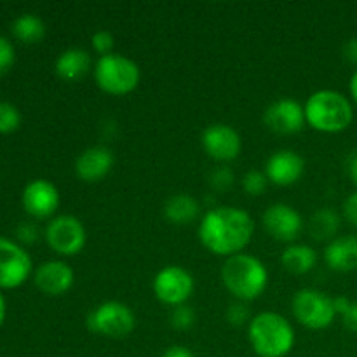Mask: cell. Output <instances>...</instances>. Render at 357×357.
<instances>
[{"instance_id": "obj_1", "label": "cell", "mask_w": 357, "mask_h": 357, "mask_svg": "<svg viewBox=\"0 0 357 357\" xmlns=\"http://www.w3.org/2000/svg\"><path fill=\"white\" fill-rule=\"evenodd\" d=\"M255 234L250 213L236 206H215L202 215L199 223L201 244L216 257L230 258L244 253Z\"/></svg>"}, {"instance_id": "obj_2", "label": "cell", "mask_w": 357, "mask_h": 357, "mask_svg": "<svg viewBox=\"0 0 357 357\" xmlns=\"http://www.w3.org/2000/svg\"><path fill=\"white\" fill-rule=\"evenodd\" d=\"M220 278L227 291L239 302H253L268 286V271L260 258L248 253L225 258Z\"/></svg>"}, {"instance_id": "obj_3", "label": "cell", "mask_w": 357, "mask_h": 357, "mask_svg": "<svg viewBox=\"0 0 357 357\" xmlns=\"http://www.w3.org/2000/svg\"><path fill=\"white\" fill-rule=\"evenodd\" d=\"M248 340L258 357H286L295 347L296 335L288 317L265 310L251 317Z\"/></svg>"}, {"instance_id": "obj_4", "label": "cell", "mask_w": 357, "mask_h": 357, "mask_svg": "<svg viewBox=\"0 0 357 357\" xmlns=\"http://www.w3.org/2000/svg\"><path fill=\"white\" fill-rule=\"evenodd\" d=\"M305 122L312 129L326 135H337L351 128L354 121L352 101L335 89H319L307 98Z\"/></svg>"}, {"instance_id": "obj_5", "label": "cell", "mask_w": 357, "mask_h": 357, "mask_svg": "<svg viewBox=\"0 0 357 357\" xmlns=\"http://www.w3.org/2000/svg\"><path fill=\"white\" fill-rule=\"evenodd\" d=\"M96 86L110 96L131 94L142 80V70L135 59L119 52L101 56L93 68Z\"/></svg>"}, {"instance_id": "obj_6", "label": "cell", "mask_w": 357, "mask_h": 357, "mask_svg": "<svg viewBox=\"0 0 357 357\" xmlns=\"http://www.w3.org/2000/svg\"><path fill=\"white\" fill-rule=\"evenodd\" d=\"M87 330L105 338H126L135 331L136 316L131 307L117 300H107L89 312L86 319Z\"/></svg>"}, {"instance_id": "obj_7", "label": "cell", "mask_w": 357, "mask_h": 357, "mask_svg": "<svg viewBox=\"0 0 357 357\" xmlns=\"http://www.w3.org/2000/svg\"><path fill=\"white\" fill-rule=\"evenodd\" d=\"M291 312L302 326L314 331L330 328L337 317L333 298L314 288L298 289L293 295Z\"/></svg>"}, {"instance_id": "obj_8", "label": "cell", "mask_w": 357, "mask_h": 357, "mask_svg": "<svg viewBox=\"0 0 357 357\" xmlns=\"http://www.w3.org/2000/svg\"><path fill=\"white\" fill-rule=\"evenodd\" d=\"M44 237L47 246L61 257H75L87 243L86 227L73 215H58L49 220Z\"/></svg>"}, {"instance_id": "obj_9", "label": "cell", "mask_w": 357, "mask_h": 357, "mask_svg": "<svg viewBox=\"0 0 357 357\" xmlns=\"http://www.w3.org/2000/svg\"><path fill=\"white\" fill-rule=\"evenodd\" d=\"M152 289L160 303L174 309L178 305H185L194 295L195 279L180 265H166L153 275Z\"/></svg>"}, {"instance_id": "obj_10", "label": "cell", "mask_w": 357, "mask_h": 357, "mask_svg": "<svg viewBox=\"0 0 357 357\" xmlns=\"http://www.w3.org/2000/svg\"><path fill=\"white\" fill-rule=\"evenodd\" d=\"M33 271V264L21 244L0 236V289L20 288Z\"/></svg>"}, {"instance_id": "obj_11", "label": "cell", "mask_w": 357, "mask_h": 357, "mask_svg": "<svg viewBox=\"0 0 357 357\" xmlns=\"http://www.w3.org/2000/svg\"><path fill=\"white\" fill-rule=\"evenodd\" d=\"M201 145L206 155L211 157L216 162H232L241 155L243 139L241 135L229 124L215 122L209 124L201 135Z\"/></svg>"}, {"instance_id": "obj_12", "label": "cell", "mask_w": 357, "mask_h": 357, "mask_svg": "<svg viewBox=\"0 0 357 357\" xmlns=\"http://www.w3.org/2000/svg\"><path fill=\"white\" fill-rule=\"evenodd\" d=\"M261 223L268 236L274 237L279 243L289 244L298 239L305 227L302 215L293 206L284 204V202H275L268 206L261 215Z\"/></svg>"}, {"instance_id": "obj_13", "label": "cell", "mask_w": 357, "mask_h": 357, "mask_svg": "<svg viewBox=\"0 0 357 357\" xmlns=\"http://www.w3.org/2000/svg\"><path fill=\"white\" fill-rule=\"evenodd\" d=\"M21 204L31 218L51 220L59 208V190L49 180L37 178L23 188Z\"/></svg>"}, {"instance_id": "obj_14", "label": "cell", "mask_w": 357, "mask_h": 357, "mask_svg": "<svg viewBox=\"0 0 357 357\" xmlns=\"http://www.w3.org/2000/svg\"><path fill=\"white\" fill-rule=\"evenodd\" d=\"M264 122L272 132L295 135L307 124L305 110L303 105L293 98H279L264 112Z\"/></svg>"}, {"instance_id": "obj_15", "label": "cell", "mask_w": 357, "mask_h": 357, "mask_svg": "<svg viewBox=\"0 0 357 357\" xmlns=\"http://www.w3.org/2000/svg\"><path fill=\"white\" fill-rule=\"evenodd\" d=\"M264 173L268 183L278 187H291L305 173V160L295 150H278L267 159Z\"/></svg>"}, {"instance_id": "obj_16", "label": "cell", "mask_w": 357, "mask_h": 357, "mask_svg": "<svg viewBox=\"0 0 357 357\" xmlns=\"http://www.w3.org/2000/svg\"><path fill=\"white\" fill-rule=\"evenodd\" d=\"M33 282L44 295L63 296L72 289L75 282V272L66 261L47 260L37 267Z\"/></svg>"}, {"instance_id": "obj_17", "label": "cell", "mask_w": 357, "mask_h": 357, "mask_svg": "<svg viewBox=\"0 0 357 357\" xmlns=\"http://www.w3.org/2000/svg\"><path fill=\"white\" fill-rule=\"evenodd\" d=\"M114 153L108 146H89L77 157L75 174L79 180L86 181V183H98L108 176V173L114 167Z\"/></svg>"}, {"instance_id": "obj_18", "label": "cell", "mask_w": 357, "mask_h": 357, "mask_svg": "<svg viewBox=\"0 0 357 357\" xmlns=\"http://www.w3.org/2000/svg\"><path fill=\"white\" fill-rule=\"evenodd\" d=\"M324 261L335 272L357 271V236H337L324 248Z\"/></svg>"}, {"instance_id": "obj_19", "label": "cell", "mask_w": 357, "mask_h": 357, "mask_svg": "<svg viewBox=\"0 0 357 357\" xmlns=\"http://www.w3.org/2000/svg\"><path fill=\"white\" fill-rule=\"evenodd\" d=\"M94 68L91 54L82 47H68L54 61V72L59 79L66 82H77L82 77L89 73V70Z\"/></svg>"}, {"instance_id": "obj_20", "label": "cell", "mask_w": 357, "mask_h": 357, "mask_svg": "<svg viewBox=\"0 0 357 357\" xmlns=\"http://www.w3.org/2000/svg\"><path fill=\"white\" fill-rule=\"evenodd\" d=\"M201 215V204L188 194H174L164 204V216L173 225H188Z\"/></svg>"}, {"instance_id": "obj_21", "label": "cell", "mask_w": 357, "mask_h": 357, "mask_svg": "<svg viewBox=\"0 0 357 357\" xmlns=\"http://www.w3.org/2000/svg\"><path fill=\"white\" fill-rule=\"evenodd\" d=\"M317 264V253L309 244L293 243L282 251L281 265L286 272L295 275L309 274Z\"/></svg>"}, {"instance_id": "obj_22", "label": "cell", "mask_w": 357, "mask_h": 357, "mask_svg": "<svg viewBox=\"0 0 357 357\" xmlns=\"http://www.w3.org/2000/svg\"><path fill=\"white\" fill-rule=\"evenodd\" d=\"M340 215L331 208H321L312 215L309 222V234L316 241H333L340 230Z\"/></svg>"}, {"instance_id": "obj_23", "label": "cell", "mask_w": 357, "mask_h": 357, "mask_svg": "<svg viewBox=\"0 0 357 357\" xmlns=\"http://www.w3.org/2000/svg\"><path fill=\"white\" fill-rule=\"evenodd\" d=\"M13 35L21 44H38L45 37V24L38 16L24 13L17 16L13 23Z\"/></svg>"}, {"instance_id": "obj_24", "label": "cell", "mask_w": 357, "mask_h": 357, "mask_svg": "<svg viewBox=\"0 0 357 357\" xmlns=\"http://www.w3.org/2000/svg\"><path fill=\"white\" fill-rule=\"evenodd\" d=\"M21 126V112L13 103L0 101V135L17 131Z\"/></svg>"}, {"instance_id": "obj_25", "label": "cell", "mask_w": 357, "mask_h": 357, "mask_svg": "<svg viewBox=\"0 0 357 357\" xmlns=\"http://www.w3.org/2000/svg\"><path fill=\"white\" fill-rule=\"evenodd\" d=\"M241 185H243V190L246 192L251 197H258V195L264 194L268 187V180L265 176L264 171H248L246 174L241 180Z\"/></svg>"}, {"instance_id": "obj_26", "label": "cell", "mask_w": 357, "mask_h": 357, "mask_svg": "<svg viewBox=\"0 0 357 357\" xmlns=\"http://www.w3.org/2000/svg\"><path fill=\"white\" fill-rule=\"evenodd\" d=\"M169 324L176 331H187L195 324V310L188 303L178 305L171 310Z\"/></svg>"}, {"instance_id": "obj_27", "label": "cell", "mask_w": 357, "mask_h": 357, "mask_svg": "<svg viewBox=\"0 0 357 357\" xmlns=\"http://www.w3.org/2000/svg\"><path fill=\"white\" fill-rule=\"evenodd\" d=\"M234 181H236V176H234V171L229 166L215 167L209 174V185L216 192H227L232 187Z\"/></svg>"}, {"instance_id": "obj_28", "label": "cell", "mask_w": 357, "mask_h": 357, "mask_svg": "<svg viewBox=\"0 0 357 357\" xmlns=\"http://www.w3.org/2000/svg\"><path fill=\"white\" fill-rule=\"evenodd\" d=\"M251 314H250V309H248V303L246 302H239V300H236V302H232L229 305V309H227V321H229V324H232V326H244V324H250L251 321Z\"/></svg>"}, {"instance_id": "obj_29", "label": "cell", "mask_w": 357, "mask_h": 357, "mask_svg": "<svg viewBox=\"0 0 357 357\" xmlns=\"http://www.w3.org/2000/svg\"><path fill=\"white\" fill-rule=\"evenodd\" d=\"M91 45H93L94 52H98L101 58V56H107L114 52L115 38L108 30H98L96 33H93V37H91Z\"/></svg>"}, {"instance_id": "obj_30", "label": "cell", "mask_w": 357, "mask_h": 357, "mask_svg": "<svg viewBox=\"0 0 357 357\" xmlns=\"http://www.w3.org/2000/svg\"><path fill=\"white\" fill-rule=\"evenodd\" d=\"M14 59H16V51H14V45L10 44L9 38H6L0 35V77L6 75V73L13 68Z\"/></svg>"}, {"instance_id": "obj_31", "label": "cell", "mask_w": 357, "mask_h": 357, "mask_svg": "<svg viewBox=\"0 0 357 357\" xmlns=\"http://www.w3.org/2000/svg\"><path fill=\"white\" fill-rule=\"evenodd\" d=\"M16 236L21 243L31 244L38 239V229L33 223H21L16 229Z\"/></svg>"}, {"instance_id": "obj_32", "label": "cell", "mask_w": 357, "mask_h": 357, "mask_svg": "<svg viewBox=\"0 0 357 357\" xmlns=\"http://www.w3.org/2000/svg\"><path fill=\"white\" fill-rule=\"evenodd\" d=\"M344 216L347 218V222L351 225H354L357 229V192L349 195L344 202Z\"/></svg>"}, {"instance_id": "obj_33", "label": "cell", "mask_w": 357, "mask_h": 357, "mask_svg": "<svg viewBox=\"0 0 357 357\" xmlns=\"http://www.w3.org/2000/svg\"><path fill=\"white\" fill-rule=\"evenodd\" d=\"M342 321H344V326L347 328V330H351L352 333H357V302L351 303L347 312L342 316Z\"/></svg>"}, {"instance_id": "obj_34", "label": "cell", "mask_w": 357, "mask_h": 357, "mask_svg": "<svg viewBox=\"0 0 357 357\" xmlns=\"http://www.w3.org/2000/svg\"><path fill=\"white\" fill-rule=\"evenodd\" d=\"M160 357H195V356L194 352H192L188 347H185V345H171V347H167L166 351L162 352V356Z\"/></svg>"}, {"instance_id": "obj_35", "label": "cell", "mask_w": 357, "mask_h": 357, "mask_svg": "<svg viewBox=\"0 0 357 357\" xmlns=\"http://www.w3.org/2000/svg\"><path fill=\"white\" fill-rule=\"evenodd\" d=\"M344 56L349 63L357 65V37L349 38L344 45Z\"/></svg>"}, {"instance_id": "obj_36", "label": "cell", "mask_w": 357, "mask_h": 357, "mask_svg": "<svg viewBox=\"0 0 357 357\" xmlns=\"http://www.w3.org/2000/svg\"><path fill=\"white\" fill-rule=\"evenodd\" d=\"M352 300H349L347 296H335L333 298V307H335V312H337V316H344L345 312H347V309L351 307Z\"/></svg>"}, {"instance_id": "obj_37", "label": "cell", "mask_w": 357, "mask_h": 357, "mask_svg": "<svg viewBox=\"0 0 357 357\" xmlns=\"http://www.w3.org/2000/svg\"><path fill=\"white\" fill-rule=\"evenodd\" d=\"M349 93H351L352 101L357 105V70L352 73L351 80H349Z\"/></svg>"}, {"instance_id": "obj_38", "label": "cell", "mask_w": 357, "mask_h": 357, "mask_svg": "<svg viewBox=\"0 0 357 357\" xmlns=\"http://www.w3.org/2000/svg\"><path fill=\"white\" fill-rule=\"evenodd\" d=\"M349 176L354 181V185H357V153L352 155V159L349 160Z\"/></svg>"}, {"instance_id": "obj_39", "label": "cell", "mask_w": 357, "mask_h": 357, "mask_svg": "<svg viewBox=\"0 0 357 357\" xmlns=\"http://www.w3.org/2000/svg\"><path fill=\"white\" fill-rule=\"evenodd\" d=\"M6 314H7V305H6V298H3L2 291H0V328H2L3 321H6Z\"/></svg>"}]
</instances>
